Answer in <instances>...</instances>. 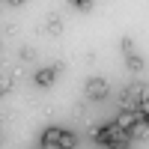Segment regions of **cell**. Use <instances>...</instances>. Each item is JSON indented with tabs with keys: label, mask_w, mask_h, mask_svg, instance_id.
Masks as SVG:
<instances>
[{
	"label": "cell",
	"mask_w": 149,
	"mask_h": 149,
	"mask_svg": "<svg viewBox=\"0 0 149 149\" xmlns=\"http://www.w3.org/2000/svg\"><path fill=\"white\" fill-rule=\"evenodd\" d=\"M131 90L137 93L140 102H143V98H149V84H140V81H137V84H131Z\"/></svg>",
	"instance_id": "13"
},
{
	"label": "cell",
	"mask_w": 149,
	"mask_h": 149,
	"mask_svg": "<svg viewBox=\"0 0 149 149\" xmlns=\"http://www.w3.org/2000/svg\"><path fill=\"white\" fill-rule=\"evenodd\" d=\"M119 104L125 107V110H137V104H140V98H137V93L131 90V84L122 90V95H119Z\"/></svg>",
	"instance_id": "7"
},
{
	"label": "cell",
	"mask_w": 149,
	"mask_h": 149,
	"mask_svg": "<svg viewBox=\"0 0 149 149\" xmlns=\"http://www.w3.org/2000/svg\"><path fill=\"white\" fill-rule=\"evenodd\" d=\"M3 30H6V36H15V33H18V27H15V24H6Z\"/></svg>",
	"instance_id": "18"
},
{
	"label": "cell",
	"mask_w": 149,
	"mask_h": 149,
	"mask_svg": "<svg viewBox=\"0 0 149 149\" xmlns=\"http://www.w3.org/2000/svg\"><path fill=\"white\" fill-rule=\"evenodd\" d=\"M131 137H134V140H140V137H149V116H143V113H140V119L131 125Z\"/></svg>",
	"instance_id": "9"
},
{
	"label": "cell",
	"mask_w": 149,
	"mask_h": 149,
	"mask_svg": "<svg viewBox=\"0 0 149 149\" xmlns=\"http://www.w3.org/2000/svg\"><path fill=\"white\" fill-rule=\"evenodd\" d=\"M27 0H6V6H24Z\"/></svg>",
	"instance_id": "19"
},
{
	"label": "cell",
	"mask_w": 149,
	"mask_h": 149,
	"mask_svg": "<svg viewBox=\"0 0 149 149\" xmlns=\"http://www.w3.org/2000/svg\"><path fill=\"white\" fill-rule=\"evenodd\" d=\"M119 48H122V57H125V54H131V51H134V42L128 39V36H122V39H119Z\"/></svg>",
	"instance_id": "15"
},
{
	"label": "cell",
	"mask_w": 149,
	"mask_h": 149,
	"mask_svg": "<svg viewBox=\"0 0 149 149\" xmlns=\"http://www.w3.org/2000/svg\"><path fill=\"white\" fill-rule=\"evenodd\" d=\"M42 149H51V146H63V128H48L42 131V140H39Z\"/></svg>",
	"instance_id": "5"
},
{
	"label": "cell",
	"mask_w": 149,
	"mask_h": 149,
	"mask_svg": "<svg viewBox=\"0 0 149 149\" xmlns=\"http://www.w3.org/2000/svg\"><path fill=\"white\" fill-rule=\"evenodd\" d=\"M36 54H39V51H36L33 45H21V51H18V57L24 60V63H30V60H36Z\"/></svg>",
	"instance_id": "12"
},
{
	"label": "cell",
	"mask_w": 149,
	"mask_h": 149,
	"mask_svg": "<svg viewBox=\"0 0 149 149\" xmlns=\"http://www.w3.org/2000/svg\"><path fill=\"white\" fill-rule=\"evenodd\" d=\"M137 110H140V113H143V116H149V98H143V102L137 104Z\"/></svg>",
	"instance_id": "17"
},
{
	"label": "cell",
	"mask_w": 149,
	"mask_h": 149,
	"mask_svg": "<svg viewBox=\"0 0 149 149\" xmlns=\"http://www.w3.org/2000/svg\"><path fill=\"white\" fill-rule=\"evenodd\" d=\"M21 78H24V69H18V66L6 69V72H3V84H0V95H9V93H15V86L21 84Z\"/></svg>",
	"instance_id": "4"
},
{
	"label": "cell",
	"mask_w": 149,
	"mask_h": 149,
	"mask_svg": "<svg viewBox=\"0 0 149 149\" xmlns=\"http://www.w3.org/2000/svg\"><path fill=\"white\" fill-rule=\"evenodd\" d=\"M45 33L48 36H60L63 33V15H60V12H51V15L45 18Z\"/></svg>",
	"instance_id": "6"
},
{
	"label": "cell",
	"mask_w": 149,
	"mask_h": 149,
	"mask_svg": "<svg viewBox=\"0 0 149 149\" xmlns=\"http://www.w3.org/2000/svg\"><path fill=\"white\" fill-rule=\"evenodd\" d=\"M72 116L78 119V122H84V119H90V107H86L84 102H78V104L72 107Z\"/></svg>",
	"instance_id": "11"
},
{
	"label": "cell",
	"mask_w": 149,
	"mask_h": 149,
	"mask_svg": "<svg viewBox=\"0 0 149 149\" xmlns=\"http://www.w3.org/2000/svg\"><path fill=\"white\" fill-rule=\"evenodd\" d=\"M63 146H78V137H74V131H66V128H63Z\"/></svg>",
	"instance_id": "16"
},
{
	"label": "cell",
	"mask_w": 149,
	"mask_h": 149,
	"mask_svg": "<svg viewBox=\"0 0 149 149\" xmlns=\"http://www.w3.org/2000/svg\"><path fill=\"white\" fill-rule=\"evenodd\" d=\"M134 137H131V131H125L119 125V122H107V125H98L95 128V143H102V146H128Z\"/></svg>",
	"instance_id": "1"
},
{
	"label": "cell",
	"mask_w": 149,
	"mask_h": 149,
	"mask_svg": "<svg viewBox=\"0 0 149 149\" xmlns=\"http://www.w3.org/2000/svg\"><path fill=\"white\" fill-rule=\"evenodd\" d=\"M137 119H140V110H125V107H122V113L116 116V122H119L125 131H131V125H134Z\"/></svg>",
	"instance_id": "8"
},
{
	"label": "cell",
	"mask_w": 149,
	"mask_h": 149,
	"mask_svg": "<svg viewBox=\"0 0 149 149\" xmlns=\"http://www.w3.org/2000/svg\"><path fill=\"white\" fill-rule=\"evenodd\" d=\"M84 93H86V98H90V102H107L110 86H107V81L102 78V74H93V78H86Z\"/></svg>",
	"instance_id": "2"
},
{
	"label": "cell",
	"mask_w": 149,
	"mask_h": 149,
	"mask_svg": "<svg viewBox=\"0 0 149 149\" xmlns=\"http://www.w3.org/2000/svg\"><path fill=\"white\" fill-rule=\"evenodd\" d=\"M125 66H128L131 72H143L146 63H143V57H140V54H134V51H131V54H125Z\"/></svg>",
	"instance_id": "10"
},
{
	"label": "cell",
	"mask_w": 149,
	"mask_h": 149,
	"mask_svg": "<svg viewBox=\"0 0 149 149\" xmlns=\"http://www.w3.org/2000/svg\"><path fill=\"white\" fill-rule=\"evenodd\" d=\"M60 69H63V63H51V66H45V69H39V72H33V84L36 86H51L54 81H57V74H60Z\"/></svg>",
	"instance_id": "3"
},
{
	"label": "cell",
	"mask_w": 149,
	"mask_h": 149,
	"mask_svg": "<svg viewBox=\"0 0 149 149\" xmlns=\"http://www.w3.org/2000/svg\"><path fill=\"white\" fill-rule=\"evenodd\" d=\"M69 3L78 9V12H90L93 9V0H69Z\"/></svg>",
	"instance_id": "14"
}]
</instances>
